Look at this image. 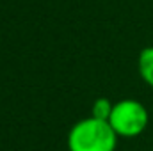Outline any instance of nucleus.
Masks as SVG:
<instances>
[{"label": "nucleus", "instance_id": "1", "mask_svg": "<svg viewBox=\"0 0 153 151\" xmlns=\"http://www.w3.org/2000/svg\"><path fill=\"white\" fill-rule=\"evenodd\" d=\"M117 133L109 121L98 117H84L68 132V151H116Z\"/></svg>", "mask_w": 153, "mask_h": 151}, {"label": "nucleus", "instance_id": "2", "mask_svg": "<svg viewBox=\"0 0 153 151\" xmlns=\"http://www.w3.org/2000/svg\"><path fill=\"white\" fill-rule=\"evenodd\" d=\"M109 123L117 133V137L134 139V137H139L148 128L150 114H148V109L139 100L126 98L114 103Z\"/></svg>", "mask_w": 153, "mask_h": 151}, {"label": "nucleus", "instance_id": "4", "mask_svg": "<svg viewBox=\"0 0 153 151\" xmlns=\"http://www.w3.org/2000/svg\"><path fill=\"white\" fill-rule=\"evenodd\" d=\"M112 109H114V103L109 98H98V100H94V103L91 107V115L98 117V119H103V121H109Z\"/></svg>", "mask_w": 153, "mask_h": 151}, {"label": "nucleus", "instance_id": "3", "mask_svg": "<svg viewBox=\"0 0 153 151\" xmlns=\"http://www.w3.org/2000/svg\"><path fill=\"white\" fill-rule=\"evenodd\" d=\"M137 68L141 78L153 89V46H146L144 50H141L137 59Z\"/></svg>", "mask_w": 153, "mask_h": 151}]
</instances>
